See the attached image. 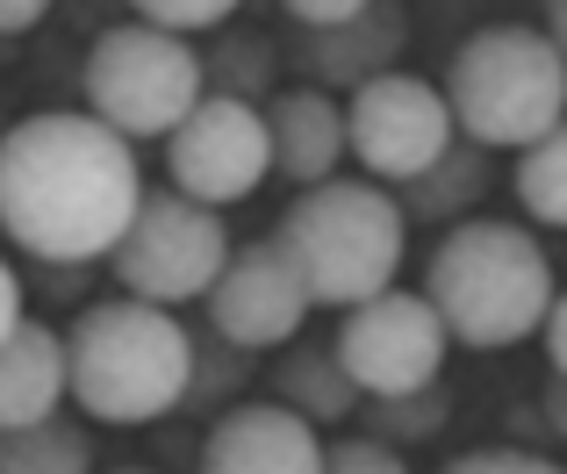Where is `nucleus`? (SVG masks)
Listing matches in <instances>:
<instances>
[{
  "label": "nucleus",
  "instance_id": "obj_28",
  "mask_svg": "<svg viewBox=\"0 0 567 474\" xmlns=\"http://www.w3.org/2000/svg\"><path fill=\"white\" fill-rule=\"evenodd\" d=\"M546 360H554V374H567V288L546 309Z\"/></svg>",
  "mask_w": 567,
  "mask_h": 474
},
{
  "label": "nucleus",
  "instance_id": "obj_23",
  "mask_svg": "<svg viewBox=\"0 0 567 474\" xmlns=\"http://www.w3.org/2000/svg\"><path fill=\"white\" fill-rule=\"evenodd\" d=\"M130 14L152 29H173V37H194V29H216L237 14V0H130Z\"/></svg>",
  "mask_w": 567,
  "mask_h": 474
},
{
  "label": "nucleus",
  "instance_id": "obj_26",
  "mask_svg": "<svg viewBox=\"0 0 567 474\" xmlns=\"http://www.w3.org/2000/svg\"><path fill=\"white\" fill-rule=\"evenodd\" d=\"M280 8H288L302 29H331V22H352V14H367L374 0H280Z\"/></svg>",
  "mask_w": 567,
  "mask_h": 474
},
{
  "label": "nucleus",
  "instance_id": "obj_12",
  "mask_svg": "<svg viewBox=\"0 0 567 474\" xmlns=\"http://www.w3.org/2000/svg\"><path fill=\"white\" fill-rule=\"evenodd\" d=\"M202 474H323V439L288 403H237L208 424Z\"/></svg>",
  "mask_w": 567,
  "mask_h": 474
},
{
  "label": "nucleus",
  "instance_id": "obj_8",
  "mask_svg": "<svg viewBox=\"0 0 567 474\" xmlns=\"http://www.w3.org/2000/svg\"><path fill=\"white\" fill-rule=\"evenodd\" d=\"M274 173V130H266L259 101L202 94L187 109V123L166 137V181L202 209H230L251 202Z\"/></svg>",
  "mask_w": 567,
  "mask_h": 474
},
{
  "label": "nucleus",
  "instance_id": "obj_5",
  "mask_svg": "<svg viewBox=\"0 0 567 474\" xmlns=\"http://www.w3.org/2000/svg\"><path fill=\"white\" fill-rule=\"evenodd\" d=\"M445 109L482 152H532L546 130L567 123V58L546 29L525 22L474 29L445 65Z\"/></svg>",
  "mask_w": 567,
  "mask_h": 474
},
{
  "label": "nucleus",
  "instance_id": "obj_20",
  "mask_svg": "<svg viewBox=\"0 0 567 474\" xmlns=\"http://www.w3.org/2000/svg\"><path fill=\"white\" fill-rule=\"evenodd\" d=\"M517 202L532 224L567 230V123L546 130L532 152H517Z\"/></svg>",
  "mask_w": 567,
  "mask_h": 474
},
{
  "label": "nucleus",
  "instance_id": "obj_7",
  "mask_svg": "<svg viewBox=\"0 0 567 474\" xmlns=\"http://www.w3.org/2000/svg\"><path fill=\"white\" fill-rule=\"evenodd\" d=\"M109 266H115V288L130 302H158V309L202 302L216 288V274L230 266L223 209H202L181 187H144V202L130 216V230L115 237Z\"/></svg>",
  "mask_w": 567,
  "mask_h": 474
},
{
  "label": "nucleus",
  "instance_id": "obj_15",
  "mask_svg": "<svg viewBox=\"0 0 567 474\" xmlns=\"http://www.w3.org/2000/svg\"><path fill=\"white\" fill-rule=\"evenodd\" d=\"M58 403H65V338L22 317L0 338V432H29L58 418Z\"/></svg>",
  "mask_w": 567,
  "mask_h": 474
},
{
  "label": "nucleus",
  "instance_id": "obj_32",
  "mask_svg": "<svg viewBox=\"0 0 567 474\" xmlns=\"http://www.w3.org/2000/svg\"><path fill=\"white\" fill-rule=\"evenodd\" d=\"M115 474H152V467H115Z\"/></svg>",
  "mask_w": 567,
  "mask_h": 474
},
{
  "label": "nucleus",
  "instance_id": "obj_21",
  "mask_svg": "<svg viewBox=\"0 0 567 474\" xmlns=\"http://www.w3.org/2000/svg\"><path fill=\"white\" fill-rule=\"evenodd\" d=\"M251 381V352L230 346V338H194V381H187V403L181 410H216L230 389H245Z\"/></svg>",
  "mask_w": 567,
  "mask_h": 474
},
{
  "label": "nucleus",
  "instance_id": "obj_24",
  "mask_svg": "<svg viewBox=\"0 0 567 474\" xmlns=\"http://www.w3.org/2000/svg\"><path fill=\"white\" fill-rule=\"evenodd\" d=\"M323 474H410L395 446H381V439H338V446H323Z\"/></svg>",
  "mask_w": 567,
  "mask_h": 474
},
{
  "label": "nucleus",
  "instance_id": "obj_14",
  "mask_svg": "<svg viewBox=\"0 0 567 474\" xmlns=\"http://www.w3.org/2000/svg\"><path fill=\"white\" fill-rule=\"evenodd\" d=\"M266 130H274V173L288 187H323L346 166V109L323 86H288V94L266 109Z\"/></svg>",
  "mask_w": 567,
  "mask_h": 474
},
{
  "label": "nucleus",
  "instance_id": "obj_31",
  "mask_svg": "<svg viewBox=\"0 0 567 474\" xmlns=\"http://www.w3.org/2000/svg\"><path fill=\"white\" fill-rule=\"evenodd\" d=\"M546 37H554V51L567 58V0H546Z\"/></svg>",
  "mask_w": 567,
  "mask_h": 474
},
{
  "label": "nucleus",
  "instance_id": "obj_27",
  "mask_svg": "<svg viewBox=\"0 0 567 474\" xmlns=\"http://www.w3.org/2000/svg\"><path fill=\"white\" fill-rule=\"evenodd\" d=\"M51 14V0H0V37H29Z\"/></svg>",
  "mask_w": 567,
  "mask_h": 474
},
{
  "label": "nucleus",
  "instance_id": "obj_3",
  "mask_svg": "<svg viewBox=\"0 0 567 474\" xmlns=\"http://www.w3.org/2000/svg\"><path fill=\"white\" fill-rule=\"evenodd\" d=\"M194 331L158 302H86L65 331V395L94 424H152L187 403Z\"/></svg>",
  "mask_w": 567,
  "mask_h": 474
},
{
  "label": "nucleus",
  "instance_id": "obj_16",
  "mask_svg": "<svg viewBox=\"0 0 567 474\" xmlns=\"http://www.w3.org/2000/svg\"><path fill=\"white\" fill-rule=\"evenodd\" d=\"M488 187H496V152H482V144L453 137L439 166H424L416 181L395 187V209H402V224L453 230V224H467V216L488 202Z\"/></svg>",
  "mask_w": 567,
  "mask_h": 474
},
{
  "label": "nucleus",
  "instance_id": "obj_25",
  "mask_svg": "<svg viewBox=\"0 0 567 474\" xmlns=\"http://www.w3.org/2000/svg\"><path fill=\"white\" fill-rule=\"evenodd\" d=\"M439 474H567L554 461H539V453H517V446H482V453H460L453 467Z\"/></svg>",
  "mask_w": 567,
  "mask_h": 474
},
{
  "label": "nucleus",
  "instance_id": "obj_4",
  "mask_svg": "<svg viewBox=\"0 0 567 474\" xmlns=\"http://www.w3.org/2000/svg\"><path fill=\"white\" fill-rule=\"evenodd\" d=\"M402 209L395 195L374 181H323L302 187L288 202V216L274 224V245L288 251V266L302 274L309 302L323 309H360L374 295L395 288L402 274Z\"/></svg>",
  "mask_w": 567,
  "mask_h": 474
},
{
  "label": "nucleus",
  "instance_id": "obj_9",
  "mask_svg": "<svg viewBox=\"0 0 567 474\" xmlns=\"http://www.w3.org/2000/svg\"><path fill=\"white\" fill-rule=\"evenodd\" d=\"M453 109H445V86L416 80V72H388V80L360 86L346 101V144L367 166V181H416L424 166H439L445 144H453Z\"/></svg>",
  "mask_w": 567,
  "mask_h": 474
},
{
  "label": "nucleus",
  "instance_id": "obj_30",
  "mask_svg": "<svg viewBox=\"0 0 567 474\" xmlns=\"http://www.w3.org/2000/svg\"><path fill=\"white\" fill-rule=\"evenodd\" d=\"M539 410H546V424H554V439H560V446H567V374H554V381H546Z\"/></svg>",
  "mask_w": 567,
  "mask_h": 474
},
{
  "label": "nucleus",
  "instance_id": "obj_19",
  "mask_svg": "<svg viewBox=\"0 0 567 474\" xmlns=\"http://www.w3.org/2000/svg\"><path fill=\"white\" fill-rule=\"evenodd\" d=\"M445 418H453V395H445V381H431V389H410V395H367L360 403V432L381 439V446H424V439L445 432Z\"/></svg>",
  "mask_w": 567,
  "mask_h": 474
},
{
  "label": "nucleus",
  "instance_id": "obj_22",
  "mask_svg": "<svg viewBox=\"0 0 567 474\" xmlns=\"http://www.w3.org/2000/svg\"><path fill=\"white\" fill-rule=\"evenodd\" d=\"M202 86H208V94H230V101H259V86H266V43L259 37L216 43V58H202Z\"/></svg>",
  "mask_w": 567,
  "mask_h": 474
},
{
  "label": "nucleus",
  "instance_id": "obj_2",
  "mask_svg": "<svg viewBox=\"0 0 567 474\" xmlns=\"http://www.w3.org/2000/svg\"><path fill=\"white\" fill-rule=\"evenodd\" d=\"M554 295L560 280H554L546 245L517 224H496V216L453 224L424 266V302L439 309L445 338L474 352H503L517 338L546 331Z\"/></svg>",
  "mask_w": 567,
  "mask_h": 474
},
{
  "label": "nucleus",
  "instance_id": "obj_1",
  "mask_svg": "<svg viewBox=\"0 0 567 474\" xmlns=\"http://www.w3.org/2000/svg\"><path fill=\"white\" fill-rule=\"evenodd\" d=\"M144 202L137 144L86 109H43L0 130V230L43 266H94Z\"/></svg>",
  "mask_w": 567,
  "mask_h": 474
},
{
  "label": "nucleus",
  "instance_id": "obj_10",
  "mask_svg": "<svg viewBox=\"0 0 567 474\" xmlns=\"http://www.w3.org/2000/svg\"><path fill=\"white\" fill-rule=\"evenodd\" d=\"M338 360H346V374L360 381V395H410V389H431V381L445 374V323L439 309L424 302V295L410 288H388L374 302L346 309V323H338Z\"/></svg>",
  "mask_w": 567,
  "mask_h": 474
},
{
  "label": "nucleus",
  "instance_id": "obj_13",
  "mask_svg": "<svg viewBox=\"0 0 567 474\" xmlns=\"http://www.w3.org/2000/svg\"><path fill=\"white\" fill-rule=\"evenodd\" d=\"M402 51H410V14H402V0H374V8L352 14V22L302 29L295 65H302L309 86H323V94H338V86L360 94V86H374L402 65Z\"/></svg>",
  "mask_w": 567,
  "mask_h": 474
},
{
  "label": "nucleus",
  "instance_id": "obj_17",
  "mask_svg": "<svg viewBox=\"0 0 567 474\" xmlns=\"http://www.w3.org/2000/svg\"><path fill=\"white\" fill-rule=\"evenodd\" d=\"M274 395L295 410L302 424H352L360 418V381L346 374L338 346H295L288 360L274 367Z\"/></svg>",
  "mask_w": 567,
  "mask_h": 474
},
{
  "label": "nucleus",
  "instance_id": "obj_6",
  "mask_svg": "<svg viewBox=\"0 0 567 474\" xmlns=\"http://www.w3.org/2000/svg\"><path fill=\"white\" fill-rule=\"evenodd\" d=\"M86 115L109 123L115 137H173L187 123V109L208 94L202 86V51L173 29H152V22H115L94 37L86 51Z\"/></svg>",
  "mask_w": 567,
  "mask_h": 474
},
{
  "label": "nucleus",
  "instance_id": "obj_29",
  "mask_svg": "<svg viewBox=\"0 0 567 474\" xmlns=\"http://www.w3.org/2000/svg\"><path fill=\"white\" fill-rule=\"evenodd\" d=\"M22 317H29V309H22V280H14V266L0 259V338H8Z\"/></svg>",
  "mask_w": 567,
  "mask_h": 474
},
{
  "label": "nucleus",
  "instance_id": "obj_18",
  "mask_svg": "<svg viewBox=\"0 0 567 474\" xmlns=\"http://www.w3.org/2000/svg\"><path fill=\"white\" fill-rule=\"evenodd\" d=\"M0 474H94V439L72 418H43L29 432H0Z\"/></svg>",
  "mask_w": 567,
  "mask_h": 474
},
{
  "label": "nucleus",
  "instance_id": "obj_11",
  "mask_svg": "<svg viewBox=\"0 0 567 474\" xmlns=\"http://www.w3.org/2000/svg\"><path fill=\"white\" fill-rule=\"evenodd\" d=\"M202 309H208V331L216 338H230V346H245V352H274L302 331L317 302H309L302 274L288 266V251H280L274 237H259V245L230 251L216 288L202 295Z\"/></svg>",
  "mask_w": 567,
  "mask_h": 474
}]
</instances>
